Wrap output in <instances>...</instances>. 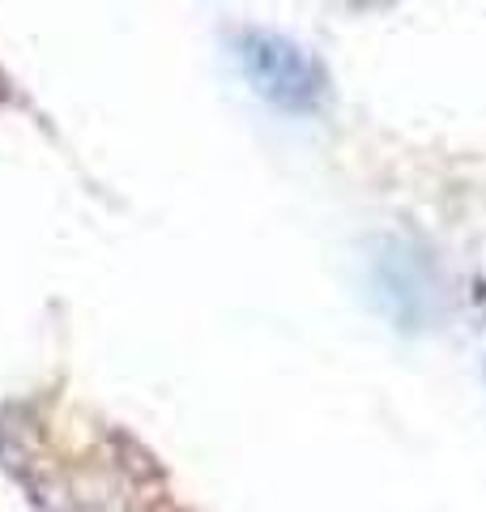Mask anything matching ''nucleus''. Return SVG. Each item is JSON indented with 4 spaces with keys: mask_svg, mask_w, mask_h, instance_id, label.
I'll return each instance as SVG.
<instances>
[{
    "mask_svg": "<svg viewBox=\"0 0 486 512\" xmlns=\"http://www.w3.org/2000/svg\"><path fill=\"white\" fill-rule=\"evenodd\" d=\"M235 60L239 73L248 77V86L278 111H290V116L316 111L329 94L324 64L303 43L278 35V30H239Z\"/></svg>",
    "mask_w": 486,
    "mask_h": 512,
    "instance_id": "f257e3e1",
    "label": "nucleus"
}]
</instances>
